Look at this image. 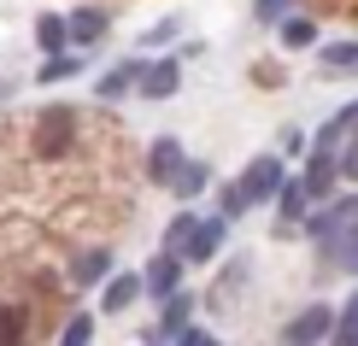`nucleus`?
<instances>
[{
	"label": "nucleus",
	"mask_w": 358,
	"mask_h": 346,
	"mask_svg": "<svg viewBox=\"0 0 358 346\" xmlns=\"http://www.w3.org/2000/svg\"><path fill=\"white\" fill-rule=\"evenodd\" d=\"M176 88H182V59H171V53L147 59V71H141V94H147V100H171Z\"/></svg>",
	"instance_id": "6e6552de"
},
{
	"label": "nucleus",
	"mask_w": 358,
	"mask_h": 346,
	"mask_svg": "<svg viewBox=\"0 0 358 346\" xmlns=\"http://www.w3.org/2000/svg\"><path fill=\"white\" fill-rule=\"evenodd\" d=\"M94 340V317H65V329H59V346H88Z\"/></svg>",
	"instance_id": "a878e982"
},
{
	"label": "nucleus",
	"mask_w": 358,
	"mask_h": 346,
	"mask_svg": "<svg viewBox=\"0 0 358 346\" xmlns=\"http://www.w3.org/2000/svg\"><path fill=\"white\" fill-rule=\"evenodd\" d=\"M347 141H358V100H347L341 112L323 117V129L311 135V147H323V153H341Z\"/></svg>",
	"instance_id": "0eeeda50"
},
{
	"label": "nucleus",
	"mask_w": 358,
	"mask_h": 346,
	"mask_svg": "<svg viewBox=\"0 0 358 346\" xmlns=\"http://www.w3.org/2000/svg\"><path fill=\"white\" fill-rule=\"evenodd\" d=\"M329 335H335V305L329 299H311V305H300L288 317L282 346H329Z\"/></svg>",
	"instance_id": "f257e3e1"
},
{
	"label": "nucleus",
	"mask_w": 358,
	"mask_h": 346,
	"mask_svg": "<svg viewBox=\"0 0 358 346\" xmlns=\"http://www.w3.org/2000/svg\"><path fill=\"white\" fill-rule=\"evenodd\" d=\"M65 29H71V48L83 53V48H94V41L112 29V12H100V6H77V12L65 18Z\"/></svg>",
	"instance_id": "ddd939ff"
},
{
	"label": "nucleus",
	"mask_w": 358,
	"mask_h": 346,
	"mask_svg": "<svg viewBox=\"0 0 358 346\" xmlns=\"http://www.w3.org/2000/svg\"><path fill=\"white\" fill-rule=\"evenodd\" d=\"M36 41H41L48 53H65V41H71L65 18H59V12H41V18H36Z\"/></svg>",
	"instance_id": "412c9836"
},
{
	"label": "nucleus",
	"mask_w": 358,
	"mask_h": 346,
	"mask_svg": "<svg viewBox=\"0 0 358 346\" xmlns=\"http://www.w3.org/2000/svg\"><path fill=\"white\" fill-rule=\"evenodd\" d=\"M288 12H294V0H252V18H259V24H282V18H288Z\"/></svg>",
	"instance_id": "cd10ccee"
},
{
	"label": "nucleus",
	"mask_w": 358,
	"mask_h": 346,
	"mask_svg": "<svg viewBox=\"0 0 358 346\" xmlns=\"http://www.w3.org/2000/svg\"><path fill=\"white\" fill-rule=\"evenodd\" d=\"M194 223H200V217H194L188 206H182V212H176V217L165 223V247H171V252H182V247H188V235H194Z\"/></svg>",
	"instance_id": "5701e85b"
},
{
	"label": "nucleus",
	"mask_w": 358,
	"mask_h": 346,
	"mask_svg": "<svg viewBox=\"0 0 358 346\" xmlns=\"http://www.w3.org/2000/svg\"><path fill=\"white\" fill-rule=\"evenodd\" d=\"M112 270H117L112 247H88V252H77V259H71V282H77V288H100Z\"/></svg>",
	"instance_id": "4468645a"
},
{
	"label": "nucleus",
	"mask_w": 358,
	"mask_h": 346,
	"mask_svg": "<svg viewBox=\"0 0 358 346\" xmlns=\"http://www.w3.org/2000/svg\"><path fill=\"white\" fill-rule=\"evenodd\" d=\"M83 71V53H48V65L36 71V82H71Z\"/></svg>",
	"instance_id": "4be33fe9"
},
{
	"label": "nucleus",
	"mask_w": 358,
	"mask_h": 346,
	"mask_svg": "<svg viewBox=\"0 0 358 346\" xmlns=\"http://www.w3.org/2000/svg\"><path fill=\"white\" fill-rule=\"evenodd\" d=\"M147 294V276H106V288H100V311H129L136 299Z\"/></svg>",
	"instance_id": "2eb2a0df"
},
{
	"label": "nucleus",
	"mask_w": 358,
	"mask_h": 346,
	"mask_svg": "<svg viewBox=\"0 0 358 346\" xmlns=\"http://www.w3.org/2000/svg\"><path fill=\"white\" fill-rule=\"evenodd\" d=\"M141 71H147V59H124V65H112L106 77H100V94H106V100L141 94Z\"/></svg>",
	"instance_id": "dca6fc26"
},
{
	"label": "nucleus",
	"mask_w": 358,
	"mask_h": 346,
	"mask_svg": "<svg viewBox=\"0 0 358 346\" xmlns=\"http://www.w3.org/2000/svg\"><path fill=\"white\" fill-rule=\"evenodd\" d=\"M188 317H194V294H171V299H159V329H147V346H165V340L182 335V329H194Z\"/></svg>",
	"instance_id": "423d86ee"
},
{
	"label": "nucleus",
	"mask_w": 358,
	"mask_h": 346,
	"mask_svg": "<svg viewBox=\"0 0 358 346\" xmlns=\"http://www.w3.org/2000/svg\"><path fill=\"white\" fill-rule=\"evenodd\" d=\"M276 153H282V159H306V153H311V135H306L300 124H288V129H282V141H276Z\"/></svg>",
	"instance_id": "b1692460"
},
{
	"label": "nucleus",
	"mask_w": 358,
	"mask_h": 346,
	"mask_svg": "<svg viewBox=\"0 0 358 346\" xmlns=\"http://www.w3.org/2000/svg\"><path fill=\"white\" fill-rule=\"evenodd\" d=\"M306 212H311V194L300 188V176H288V182H282V194H276V229H282V235H300Z\"/></svg>",
	"instance_id": "1a4fd4ad"
},
{
	"label": "nucleus",
	"mask_w": 358,
	"mask_h": 346,
	"mask_svg": "<svg viewBox=\"0 0 358 346\" xmlns=\"http://www.w3.org/2000/svg\"><path fill=\"white\" fill-rule=\"evenodd\" d=\"M188 164V153H182V141H176V135H159L153 141V153H147V176H153L159 188H171L176 182V171H182Z\"/></svg>",
	"instance_id": "9d476101"
},
{
	"label": "nucleus",
	"mask_w": 358,
	"mask_h": 346,
	"mask_svg": "<svg viewBox=\"0 0 358 346\" xmlns=\"http://www.w3.org/2000/svg\"><path fill=\"white\" fill-rule=\"evenodd\" d=\"M335 335H358V288L335 305ZM335 335H329V340H335Z\"/></svg>",
	"instance_id": "bb28decb"
},
{
	"label": "nucleus",
	"mask_w": 358,
	"mask_h": 346,
	"mask_svg": "<svg viewBox=\"0 0 358 346\" xmlns=\"http://www.w3.org/2000/svg\"><path fill=\"white\" fill-rule=\"evenodd\" d=\"M171 36H182V18H176V12H171V18H159V24H153V29H147V36H141V41H147V48H165V41H171Z\"/></svg>",
	"instance_id": "c85d7f7f"
},
{
	"label": "nucleus",
	"mask_w": 358,
	"mask_h": 346,
	"mask_svg": "<svg viewBox=\"0 0 358 346\" xmlns=\"http://www.w3.org/2000/svg\"><path fill=\"white\" fill-rule=\"evenodd\" d=\"M317 264H323V270H335V276H352V282H358V229L335 235V240H323V247H317Z\"/></svg>",
	"instance_id": "9b49d317"
},
{
	"label": "nucleus",
	"mask_w": 358,
	"mask_h": 346,
	"mask_svg": "<svg viewBox=\"0 0 358 346\" xmlns=\"http://www.w3.org/2000/svg\"><path fill=\"white\" fill-rule=\"evenodd\" d=\"M294 176H300V188L311 194V206L335 200V194H341V153H323V147H311Z\"/></svg>",
	"instance_id": "7ed1b4c3"
},
{
	"label": "nucleus",
	"mask_w": 358,
	"mask_h": 346,
	"mask_svg": "<svg viewBox=\"0 0 358 346\" xmlns=\"http://www.w3.org/2000/svg\"><path fill=\"white\" fill-rule=\"evenodd\" d=\"M288 176H294V171H288V159H282V153H259V159H247L241 188H247L252 206H276V194H282Z\"/></svg>",
	"instance_id": "f03ea898"
},
{
	"label": "nucleus",
	"mask_w": 358,
	"mask_h": 346,
	"mask_svg": "<svg viewBox=\"0 0 358 346\" xmlns=\"http://www.w3.org/2000/svg\"><path fill=\"white\" fill-rule=\"evenodd\" d=\"M182 270H188V259H182V252H153V259H147V270H141V276H147V294H153V299H171V294H182Z\"/></svg>",
	"instance_id": "39448f33"
},
{
	"label": "nucleus",
	"mask_w": 358,
	"mask_h": 346,
	"mask_svg": "<svg viewBox=\"0 0 358 346\" xmlns=\"http://www.w3.org/2000/svg\"><path fill=\"white\" fill-rule=\"evenodd\" d=\"M206 188H217V182H212V164H206V159H188L182 171H176V182H171V194H176L182 206H188V200H200Z\"/></svg>",
	"instance_id": "f3484780"
},
{
	"label": "nucleus",
	"mask_w": 358,
	"mask_h": 346,
	"mask_svg": "<svg viewBox=\"0 0 358 346\" xmlns=\"http://www.w3.org/2000/svg\"><path fill=\"white\" fill-rule=\"evenodd\" d=\"M0 346H24V311L0 305Z\"/></svg>",
	"instance_id": "393cba45"
},
{
	"label": "nucleus",
	"mask_w": 358,
	"mask_h": 346,
	"mask_svg": "<svg viewBox=\"0 0 358 346\" xmlns=\"http://www.w3.org/2000/svg\"><path fill=\"white\" fill-rule=\"evenodd\" d=\"M317 65L329 71V77H358V41H323Z\"/></svg>",
	"instance_id": "a211bd4d"
},
{
	"label": "nucleus",
	"mask_w": 358,
	"mask_h": 346,
	"mask_svg": "<svg viewBox=\"0 0 358 346\" xmlns=\"http://www.w3.org/2000/svg\"><path fill=\"white\" fill-rule=\"evenodd\" d=\"M276 41H282L288 53H306V48H323V29H317L311 12H288V18L276 24Z\"/></svg>",
	"instance_id": "f8f14e48"
},
{
	"label": "nucleus",
	"mask_w": 358,
	"mask_h": 346,
	"mask_svg": "<svg viewBox=\"0 0 358 346\" xmlns=\"http://www.w3.org/2000/svg\"><path fill=\"white\" fill-rule=\"evenodd\" d=\"M71 129H77V112L71 106H53L48 117H41V135H48V141H41V153H59V147H71Z\"/></svg>",
	"instance_id": "6ab92c4d"
},
{
	"label": "nucleus",
	"mask_w": 358,
	"mask_h": 346,
	"mask_svg": "<svg viewBox=\"0 0 358 346\" xmlns=\"http://www.w3.org/2000/svg\"><path fill=\"white\" fill-rule=\"evenodd\" d=\"M217 212L229 217V223H241V217L252 212V200H247V188H241V176H235V182H217Z\"/></svg>",
	"instance_id": "aec40b11"
},
{
	"label": "nucleus",
	"mask_w": 358,
	"mask_h": 346,
	"mask_svg": "<svg viewBox=\"0 0 358 346\" xmlns=\"http://www.w3.org/2000/svg\"><path fill=\"white\" fill-rule=\"evenodd\" d=\"M223 247H229V217L217 212V217H200V223H194V235H188L182 259H188V264H212Z\"/></svg>",
	"instance_id": "20e7f679"
},
{
	"label": "nucleus",
	"mask_w": 358,
	"mask_h": 346,
	"mask_svg": "<svg viewBox=\"0 0 358 346\" xmlns=\"http://www.w3.org/2000/svg\"><path fill=\"white\" fill-rule=\"evenodd\" d=\"M171 346H223V340H217V335H206V329H182Z\"/></svg>",
	"instance_id": "c756f323"
}]
</instances>
